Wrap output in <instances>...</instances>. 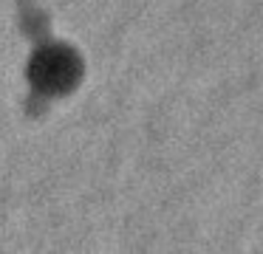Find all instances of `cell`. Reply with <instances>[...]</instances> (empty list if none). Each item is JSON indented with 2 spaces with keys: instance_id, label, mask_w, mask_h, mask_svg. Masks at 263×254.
Returning <instances> with one entry per match:
<instances>
[{
  "instance_id": "6da1fadb",
  "label": "cell",
  "mask_w": 263,
  "mask_h": 254,
  "mask_svg": "<svg viewBox=\"0 0 263 254\" xmlns=\"http://www.w3.org/2000/svg\"><path fill=\"white\" fill-rule=\"evenodd\" d=\"M80 73V62L71 54L68 48H43L34 56V65H31V79H34V88L46 90V93H60V90L71 88Z\"/></svg>"
}]
</instances>
